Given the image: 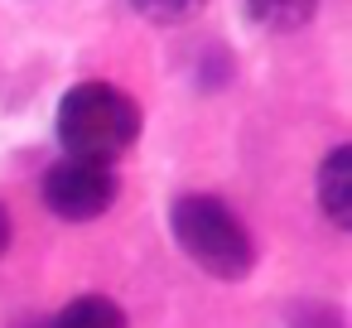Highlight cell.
I'll use <instances>...</instances> for the list:
<instances>
[{
	"label": "cell",
	"instance_id": "1",
	"mask_svg": "<svg viewBox=\"0 0 352 328\" xmlns=\"http://www.w3.org/2000/svg\"><path fill=\"white\" fill-rule=\"evenodd\" d=\"M140 140V107L116 83H78L58 102V145L73 160L116 164Z\"/></svg>",
	"mask_w": 352,
	"mask_h": 328
},
{
	"label": "cell",
	"instance_id": "2",
	"mask_svg": "<svg viewBox=\"0 0 352 328\" xmlns=\"http://www.w3.org/2000/svg\"><path fill=\"white\" fill-rule=\"evenodd\" d=\"M169 227H174L179 251L198 270H208L217 280H246L251 275L256 241H251L246 222L222 198H212V193H184V198H174Z\"/></svg>",
	"mask_w": 352,
	"mask_h": 328
},
{
	"label": "cell",
	"instance_id": "3",
	"mask_svg": "<svg viewBox=\"0 0 352 328\" xmlns=\"http://www.w3.org/2000/svg\"><path fill=\"white\" fill-rule=\"evenodd\" d=\"M116 188L121 184H116L111 164H92V160H73V155L58 160L44 174V184H39L49 212L63 217V222H92V217H102L116 203Z\"/></svg>",
	"mask_w": 352,
	"mask_h": 328
},
{
	"label": "cell",
	"instance_id": "4",
	"mask_svg": "<svg viewBox=\"0 0 352 328\" xmlns=\"http://www.w3.org/2000/svg\"><path fill=\"white\" fill-rule=\"evenodd\" d=\"M318 208L328 212L333 227H352V150L333 145L328 160L318 164Z\"/></svg>",
	"mask_w": 352,
	"mask_h": 328
},
{
	"label": "cell",
	"instance_id": "5",
	"mask_svg": "<svg viewBox=\"0 0 352 328\" xmlns=\"http://www.w3.org/2000/svg\"><path fill=\"white\" fill-rule=\"evenodd\" d=\"M251 25L270 30V34H294L318 15V0H241Z\"/></svg>",
	"mask_w": 352,
	"mask_h": 328
},
{
	"label": "cell",
	"instance_id": "6",
	"mask_svg": "<svg viewBox=\"0 0 352 328\" xmlns=\"http://www.w3.org/2000/svg\"><path fill=\"white\" fill-rule=\"evenodd\" d=\"M44 328H126V314H121V304L116 299H107V294H78L54 323H44Z\"/></svg>",
	"mask_w": 352,
	"mask_h": 328
},
{
	"label": "cell",
	"instance_id": "7",
	"mask_svg": "<svg viewBox=\"0 0 352 328\" xmlns=\"http://www.w3.org/2000/svg\"><path fill=\"white\" fill-rule=\"evenodd\" d=\"M126 6L150 25H184L208 6V0H126Z\"/></svg>",
	"mask_w": 352,
	"mask_h": 328
},
{
	"label": "cell",
	"instance_id": "8",
	"mask_svg": "<svg viewBox=\"0 0 352 328\" xmlns=\"http://www.w3.org/2000/svg\"><path fill=\"white\" fill-rule=\"evenodd\" d=\"M10 237H15V227H10V212H6V203H0V256L10 251Z\"/></svg>",
	"mask_w": 352,
	"mask_h": 328
}]
</instances>
